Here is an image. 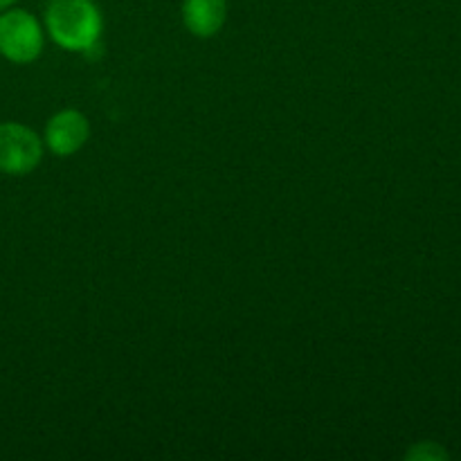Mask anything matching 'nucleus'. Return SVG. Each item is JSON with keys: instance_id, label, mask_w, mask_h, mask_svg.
I'll list each match as a JSON object with an SVG mask.
<instances>
[{"instance_id": "1", "label": "nucleus", "mask_w": 461, "mask_h": 461, "mask_svg": "<svg viewBox=\"0 0 461 461\" xmlns=\"http://www.w3.org/2000/svg\"><path fill=\"white\" fill-rule=\"evenodd\" d=\"M104 21L95 0H50L45 32L66 52H90L102 39Z\"/></svg>"}, {"instance_id": "2", "label": "nucleus", "mask_w": 461, "mask_h": 461, "mask_svg": "<svg viewBox=\"0 0 461 461\" xmlns=\"http://www.w3.org/2000/svg\"><path fill=\"white\" fill-rule=\"evenodd\" d=\"M45 48V30L27 9H5L0 14V54L7 61L27 66L41 57Z\"/></svg>"}, {"instance_id": "3", "label": "nucleus", "mask_w": 461, "mask_h": 461, "mask_svg": "<svg viewBox=\"0 0 461 461\" xmlns=\"http://www.w3.org/2000/svg\"><path fill=\"white\" fill-rule=\"evenodd\" d=\"M43 138L18 122L0 124V171L7 176H27L43 160Z\"/></svg>"}, {"instance_id": "4", "label": "nucleus", "mask_w": 461, "mask_h": 461, "mask_svg": "<svg viewBox=\"0 0 461 461\" xmlns=\"http://www.w3.org/2000/svg\"><path fill=\"white\" fill-rule=\"evenodd\" d=\"M90 138V122L77 108L54 113L43 131V144L57 158H70L86 147Z\"/></svg>"}, {"instance_id": "5", "label": "nucleus", "mask_w": 461, "mask_h": 461, "mask_svg": "<svg viewBox=\"0 0 461 461\" xmlns=\"http://www.w3.org/2000/svg\"><path fill=\"white\" fill-rule=\"evenodd\" d=\"M183 25L196 39H212L228 23V0H183Z\"/></svg>"}, {"instance_id": "6", "label": "nucleus", "mask_w": 461, "mask_h": 461, "mask_svg": "<svg viewBox=\"0 0 461 461\" xmlns=\"http://www.w3.org/2000/svg\"><path fill=\"white\" fill-rule=\"evenodd\" d=\"M405 459L444 461V459H448V453H446L439 444H435V441H421V444H417L414 448H410L408 453H405Z\"/></svg>"}, {"instance_id": "7", "label": "nucleus", "mask_w": 461, "mask_h": 461, "mask_svg": "<svg viewBox=\"0 0 461 461\" xmlns=\"http://www.w3.org/2000/svg\"><path fill=\"white\" fill-rule=\"evenodd\" d=\"M14 3H16V0H0V12H5V9L12 7Z\"/></svg>"}]
</instances>
